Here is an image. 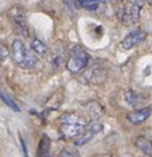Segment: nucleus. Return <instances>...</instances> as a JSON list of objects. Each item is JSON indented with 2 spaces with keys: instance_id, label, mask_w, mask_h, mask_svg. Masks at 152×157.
Wrapping results in <instances>:
<instances>
[{
  "instance_id": "1a4fd4ad",
  "label": "nucleus",
  "mask_w": 152,
  "mask_h": 157,
  "mask_svg": "<svg viewBox=\"0 0 152 157\" xmlns=\"http://www.w3.org/2000/svg\"><path fill=\"white\" fill-rule=\"evenodd\" d=\"M152 113V107H144V108H139V109H135V111H132L127 114V120L133 124V125H139V124H142L144 121H146Z\"/></svg>"
},
{
  "instance_id": "a211bd4d",
  "label": "nucleus",
  "mask_w": 152,
  "mask_h": 157,
  "mask_svg": "<svg viewBox=\"0 0 152 157\" xmlns=\"http://www.w3.org/2000/svg\"><path fill=\"white\" fill-rule=\"evenodd\" d=\"M19 142H20V145H21V149H23V154H24V157H28V147H26V144H25V140L23 139V137L19 135Z\"/></svg>"
},
{
  "instance_id": "2eb2a0df",
  "label": "nucleus",
  "mask_w": 152,
  "mask_h": 157,
  "mask_svg": "<svg viewBox=\"0 0 152 157\" xmlns=\"http://www.w3.org/2000/svg\"><path fill=\"white\" fill-rule=\"evenodd\" d=\"M31 47H32V50H33V51H36L38 55H44L48 50L47 45H45L42 40H39V39H35V40L32 42Z\"/></svg>"
},
{
  "instance_id": "20e7f679",
  "label": "nucleus",
  "mask_w": 152,
  "mask_h": 157,
  "mask_svg": "<svg viewBox=\"0 0 152 157\" xmlns=\"http://www.w3.org/2000/svg\"><path fill=\"white\" fill-rule=\"evenodd\" d=\"M142 7V4L140 1L135 0L133 2H130L127 5L123 6L119 12H118V17L119 19L123 21L124 24L130 25V24H135L139 20L140 16V10Z\"/></svg>"
},
{
  "instance_id": "4468645a",
  "label": "nucleus",
  "mask_w": 152,
  "mask_h": 157,
  "mask_svg": "<svg viewBox=\"0 0 152 157\" xmlns=\"http://www.w3.org/2000/svg\"><path fill=\"white\" fill-rule=\"evenodd\" d=\"M125 101L131 106H135L139 102V94H137L133 90H128L125 93Z\"/></svg>"
},
{
  "instance_id": "f8f14e48",
  "label": "nucleus",
  "mask_w": 152,
  "mask_h": 157,
  "mask_svg": "<svg viewBox=\"0 0 152 157\" xmlns=\"http://www.w3.org/2000/svg\"><path fill=\"white\" fill-rule=\"evenodd\" d=\"M76 2H77L81 7L86 9V10L95 11L99 7L101 0H76Z\"/></svg>"
},
{
  "instance_id": "ddd939ff",
  "label": "nucleus",
  "mask_w": 152,
  "mask_h": 157,
  "mask_svg": "<svg viewBox=\"0 0 152 157\" xmlns=\"http://www.w3.org/2000/svg\"><path fill=\"white\" fill-rule=\"evenodd\" d=\"M0 99L9 106L11 109H13L14 112H20V107H19V105L13 100V99L11 98L10 95H7V94H5V93H1L0 92Z\"/></svg>"
},
{
  "instance_id": "6e6552de",
  "label": "nucleus",
  "mask_w": 152,
  "mask_h": 157,
  "mask_svg": "<svg viewBox=\"0 0 152 157\" xmlns=\"http://www.w3.org/2000/svg\"><path fill=\"white\" fill-rule=\"evenodd\" d=\"M145 38H146V32L140 29H135L133 30V31H131V32H128L123 38L120 44H121V48L123 49L130 50L132 49L133 47L138 45L139 43H142Z\"/></svg>"
},
{
  "instance_id": "6ab92c4d",
  "label": "nucleus",
  "mask_w": 152,
  "mask_h": 157,
  "mask_svg": "<svg viewBox=\"0 0 152 157\" xmlns=\"http://www.w3.org/2000/svg\"><path fill=\"white\" fill-rule=\"evenodd\" d=\"M101 157H112V155H109V154H106V155H102Z\"/></svg>"
},
{
  "instance_id": "f03ea898",
  "label": "nucleus",
  "mask_w": 152,
  "mask_h": 157,
  "mask_svg": "<svg viewBox=\"0 0 152 157\" xmlns=\"http://www.w3.org/2000/svg\"><path fill=\"white\" fill-rule=\"evenodd\" d=\"M11 56L13 62L24 69H31L37 64V57L28 51L26 45L20 40V39H14L11 45Z\"/></svg>"
},
{
  "instance_id": "412c9836",
  "label": "nucleus",
  "mask_w": 152,
  "mask_h": 157,
  "mask_svg": "<svg viewBox=\"0 0 152 157\" xmlns=\"http://www.w3.org/2000/svg\"><path fill=\"white\" fill-rule=\"evenodd\" d=\"M119 1H121V0H119Z\"/></svg>"
},
{
  "instance_id": "f257e3e1",
  "label": "nucleus",
  "mask_w": 152,
  "mask_h": 157,
  "mask_svg": "<svg viewBox=\"0 0 152 157\" xmlns=\"http://www.w3.org/2000/svg\"><path fill=\"white\" fill-rule=\"evenodd\" d=\"M87 121L82 116L68 112L59 118V131L66 139H76L87 128Z\"/></svg>"
},
{
  "instance_id": "aec40b11",
  "label": "nucleus",
  "mask_w": 152,
  "mask_h": 157,
  "mask_svg": "<svg viewBox=\"0 0 152 157\" xmlns=\"http://www.w3.org/2000/svg\"><path fill=\"white\" fill-rule=\"evenodd\" d=\"M147 1H149V2H150V4H152V0H147Z\"/></svg>"
},
{
  "instance_id": "7ed1b4c3",
  "label": "nucleus",
  "mask_w": 152,
  "mask_h": 157,
  "mask_svg": "<svg viewBox=\"0 0 152 157\" xmlns=\"http://www.w3.org/2000/svg\"><path fill=\"white\" fill-rule=\"evenodd\" d=\"M89 61H90L89 54L82 48L75 47L69 52L66 64V69L71 74H78L80 71H82L83 69L87 68V66L89 64Z\"/></svg>"
},
{
  "instance_id": "423d86ee",
  "label": "nucleus",
  "mask_w": 152,
  "mask_h": 157,
  "mask_svg": "<svg viewBox=\"0 0 152 157\" xmlns=\"http://www.w3.org/2000/svg\"><path fill=\"white\" fill-rule=\"evenodd\" d=\"M10 17L13 21V28L16 30V32L28 37V29L26 25V19H25V14L24 11L20 7H13L10 12Z\"/></svg>"
},
{
  "instance_id": "dca6fc26",
  "label": "nucleus",
  "mask_w": 152,
  "mask_h": 157,
  "mask_svg": "<svg viewBox=\"0 0 152 157\" xmlns=\"http://www.w3.org/2000/svg\"><path fill=\"white\" fill-rule=\"evenodd\" d=\"M57 157H78V156H77V154H75L74 151H71L70 149H63V150L58 154Z\"/></svg>"
},
{
  "instance_id": "0eeeda50",
  "label": "nucleus",
  "mask_w": 152,
  "mask_h": 157,
  "mask_svg": "<svg viewBox=\"0 0 152 157\" xmlns=\"http://www.w3.org/2000/svg\"><path fill=\"white\" fill-rule=\"evenodd\" d=\"M104 78H106V70L99 64H94L81 75L80 81L83 83H101L104 81Z\"/></svg>"
},
{
  "instance_id": "9d476101",
  "label": "nucleus",
  "mask_w": 152,
  "mask_h": 157,
  "mask_svg": "<svg viewBox=\"0 0 152 157\" xmlns=\"http://www.w3.org/2000/svg\"><path fill=\"white\" fill-rule=\"evenodd\" d=\"M134 144H135V147H138L144 155L152 156V142L150 139H147V138L145 137H138L135 138Z\"/></svg>"
},
{
  "instance_id": "9b49d317",
  "label": "nucleus",
  "mask_w": 152,
  "mask_h": 157,
  "mask_svg": "<svg viewBox=\"0 0 152 157\" xmlns=\"http://www.w3.org/2000/svg\"><path fill=\"white\" fill-rule=\"evenodd\" d=\"M49 147H50V140L47 136H44L38 147V157H49Z\"/></svg>"
},
{
  "instance_id": "f3484780",
  "label": "nucleus",
  "mask_w": 152,
  "mask_h": 157,
  "mask_svg": "<svg viewBox=\"0 0 152 157\" xmlns=\"http://www.w3.org/2000/svg\"><path fill=\"white\" fill-rule=\"evenodd\" d=\"M64 5H66V10H69L71 13H74V10H75V1L74 0H63Z\"/></svg>"
},
{
  "instance_id": "39448f33",
  "label": "nucleus",
  "mask_w": 152,
  "mask_h": 157,
  "mask_svg": "<svg viewBox=\"0 0 152 157\" xmlns=\"http://www.w3.org/2000/svg\"><path fill=\"white\" fill-rule=\"evenodd\" d=\"M102 128H104V125L101 123H99L96 120L92 121L90 124L87 125L85 131L76 139H74V144H75L76 147H82V145H85L87 143H89L96 135H99L102 131Z\"/></svg>"
}]
</instances>
